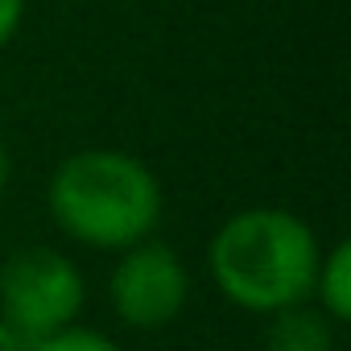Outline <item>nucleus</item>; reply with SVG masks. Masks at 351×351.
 Returning <instances> with one entry per match:
<instances>
[{"mask_svg":"<svg viewBox=\"0 0 351 351\" xmlns=\"http://www.w3.org/2000/svg\"><path fill=\"white\" fill-rule=\"evenodd\" d=\"M5 186H9V145L0 141V195H5Z\"/></svg>","mask_w":351,"mask_h":351,"instance_id":"10","label":"nucleus"},{"mask_svg":"<svg viewBox=\"0 0 351 351\" xmlns=\"http://www.w3.org/2000/svg\"><path fill=\"white\" fill-rule=\"evenodd\" d=\"M318 256L314 228L285 207H244L207 240V273L223 302L261 318L310 302Z\"/></svg>","mask_w":351,"mask_h":351,"instance_id":"1","label":"nucleus"},{"mask_svg":"<svg viewBox=\"0 0 351 351\" xmlns=\"http://www.w3.org/2000/svg\"><path fill=\"white\" fill-rule=\"evenodd\" d=\"M83 306L87 277L66 252L50 244H25L0 261V322L21 335L25 347L75 326Z\"/></svg>","mask_w":351,"mask_h":351,"instance_id":"3","label":"nucleus"},{"mask_svg":"<svg viewBox=\"0 0 351 351\" xmlns=\"http://www.w3.org/2000/svg\"><path fill=\"white\" fill-rule=\"evenodd\" d=\"M108 273V306L128 330H161L191 302V273L178 248L145 236L120 252Z\"/></svg>","mask_w":351,"mask_h":351,"instance_id":"4","label":"nucleus"},{"mask_svg":"<svg viewBox=\"0 0 351 351\" xmlns=\"http://www.w3.org/2000/svg\"><path fill=\"white\" fill-rule=\"evenodd\" d=\"M310 302H314L330 322H339V326L351 322V244H347V240H335L330 248H322Z\"/></svg>","mask_w":351,"mask_h":351,"instance_id":"6","label":"nucleus"},{"mask_svg":"<svg viewBox=\"0 0 351 351\" xmlns=\"http://www.w3.org/2000/svg\"><path fill=\"white\" fill-rule=\"evenodd\" d=\"M25 21V0H0V50H5Z\"/></svg>","mask_w":351,"mask_h":351,"instance_id":"8","label":"nucleus"},{"mask_svg":"<svg viewBox=\"0 0 351 351\" xmlns=\"http://www.w3.org/2000/svg\"><path fill=\"white\" fill-rule=\"evenodd\" d=\"M339 322H330L314 302L285 306L269 314L265 326V351H335Z\"/></svg>","mask_w":351,"mask_h":351,"instance_id":"5","label":"nucleus"},{"mask_svg":"<svg viewBox=\"0 0 351 351\" xmlns=\"http://www.w3.org/2000/svg\"><path fill=\"white\" fill-rule=\"evenodd\" d=\"M0 351H29V347L21 343V335H13L5 322H0Z\"/></svg>","mask_w":351,"mask_h":351,"instance_id":"9","label":"nucleus"},{"mask_svg":"<svg viewBox=\"0 0 351 351\" xmlns=\"http://www.w3.org/2000/svg\"><path fill=\"white\" fill-rule=\"evenodd\" d=\"M29 351H124V347H120L112 335L75 322V326H62V330H54V335L29 343Z\"/></svg>","mask_w":351,"mask_h":351,"instance_id":"7","label":"nucleus"},{"mask_svg":"<svg viewBox=\"0 0 351 351\" xmlns=\"http://www.w3.org/2000/svg\"><path fill=\"white\" fill-rule=\"evenodd\" d=\"M46 211L66 240L91 252H120L157 236L165 195L157 173L136 153L79 149L54 165L46 182Z\"/></svg>","mask_w":351,"mask_h":351,"instance_id":"2","label":"nucleus"}]
</instances>
